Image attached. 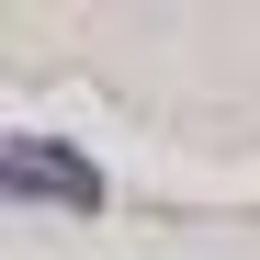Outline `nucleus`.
<instances>
[{
  "label": "nucleus",
  "instance_id": "obj_1",
  "mask_svg": "<svg viewBox=\"0 0 260 260\" xmlns=\"http://www.w3.org/2000/svg\"><path fill=\"white\" fill-rule=\"evenodd\" d=\"M0 192L23 204H68V215H102V170L79 147H46V136H0Z\"/></svg>",
  "mask_w": 260,
  "mask_h": 260
}]
</instances>
